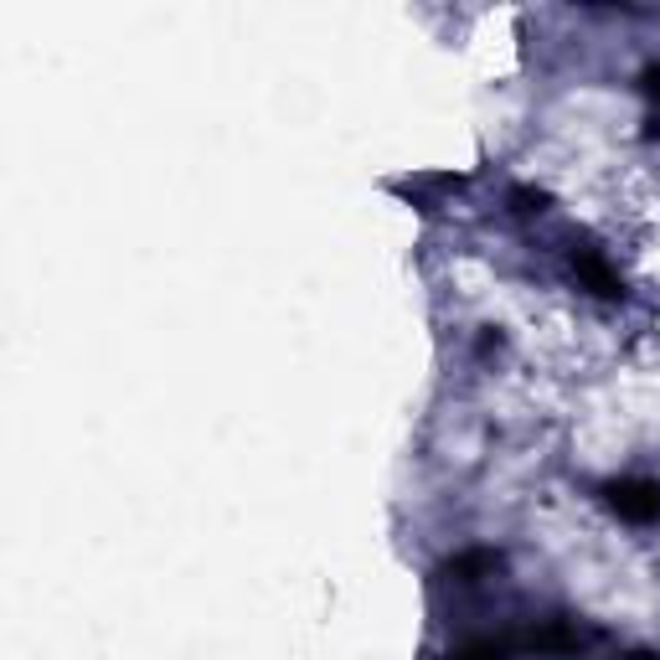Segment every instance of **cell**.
<instances>
[{
  "mask_svg": "<svg viewBox=\"0 0 660 660\" xmlns=\"http://www.w3.org/2000/svg\"><path fill=\"white\" fill-rule=\"evenodd\" d=\"M604 500L624 521H660V480H614L604 485Z\"/></svg>",
  "mask_w": 660,
  "mask_h": 660,
  "instance_id": "obj_1",
  "label": "cell"
},
{
  "mask_svg": "<svg viewBox=\"0 0 660 660\" xmlns=\"http://www.w3.org/2000/svg\"><path fill=\"white\" fill-rule=\"evenodd\" d=\"M573 274H578V284H584L588 294H599V299H624L620 274H614L599 254H573Z\"/></svg>",
  "mask_w": 660,
  "mask_h": 660,
  "instance_id": "obj_2",
  "label": "cell"
},
{
  "mask_svg": "<svg viewBox=\"0 0 660 660\" xmlns=\"http://www.w3.org/2000/svg\"><path fill=\"white\" fill-rule=\"evenodd\" d=\"M495 568H500V552L480 547V552H464V557H455L444 573H449L455 584H475V573H495Z\"/></svg>",
  "mask_w": 660,
  "mask_h": 660,
  "instance_id": "obj_3",
  "label": "cell"
},
{
  "mask_svg": "<svg viewBox=\"0 0 660 660\" xmlns=\"http://www.w3.org/2000/svg\"><path fill=\"white\" fill-rule=\"evenodd\" d=\"M511 207L521 217H542L547 212V191H511Z\"/></svg>",
  "mask_w": 660,
  "mask_h": 660,
  "instance_id": "obj_4",
  "label": "cell"
},
{
  "mask_svg": "<svg viewBox=\"0 0 660 660\" xmlns=\"http://www.w3.org/2000/svg\"><path fill=\"white\" fill-rule=\"evenodd\" d=\"M640 83H645V93H650V98H656V104H660V68H645V78H640Z\"/></svg>",
  "mask_w": 660,
  "mask_h": 660,
  "instance_id": "obj_5",
  "label": "cell"
}]
</instances>
